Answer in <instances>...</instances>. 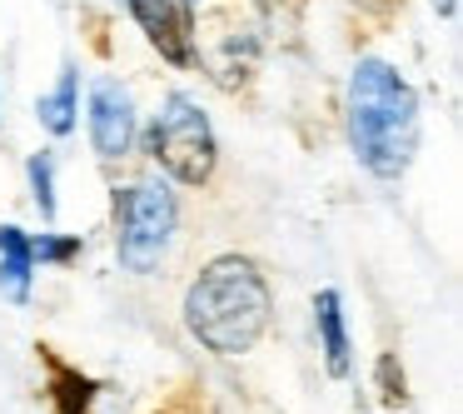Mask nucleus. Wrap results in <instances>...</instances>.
Returning a JSON list of instances; mask_svg holds the SVG:
<instances>
[{
	"mask_svg": "<svg viewBox=\"0 0 463 414\" xmlns=\"http://www.w3.org/2000/svg\"><path fill=\"white\" fill-rule=\"evenodd\" d=\"M349 145L379 180H399L419 150V95L389 61H359L349 75Z\"/></svg>",
	"mask_w": 463,
	"mask_h": 414,
	"instance_id": "nucleus-1",
	"label": "nucleus"
},
{
	"mask_svg": "<svg viewBox=\"0 0 463 414\" xmlns=\"http://www.w3.org/2000/svg\"><path fill=\"white\" fill-rule=\"evenodd\" d=\"M184 324L214 354H244L269 330V284L240 255H220L204 265L184 294Z\"/></svg>",
	"mask_w": 463,
	"mask_h": 414,
	"instance_id": "nucleus-2",
	"label": "nucleus"
},
{
	"mask_svg": "<svg viewBox=\"0 0 463 414\" xmlns=\"http://www.w3.org/2000/svg\"><path fill=\"white\" fill-rule=\"evenodd\" d=\"M175 225H180V205L165 190V180H135L115 190V250L125 270L150 274L170 250Z\"/></svg>",
	"mask_w": 463,
	"mask_h": 414,
	"instance_id": "nucleus-3",
	"label": "nucleus"
},
{
	"mask_svg": "<svg viewBox=\"0 0 463 414\" xmlns=\"http://www.w3.org/2000/svg\"><path fill=\"white\" fill-rule=\"evenodd\" d=\"M145 150L180 185H204L214 170V125L190 95H170L145 130Z\"/></svg>",
	"mask_w": 463,
	"mask_h": 414,
	"instance_id": "nucleus-4",
	"label": "nucleus"
},
{
	"mask_svg": "<svg viewBox=\"0 0 463 414\" xmlns=\"http://www.w3.org/2000/svg\"><path fill=\"white\" fill-rule=\"evenodd\" d=\"M135 101L120 81L100 75L90 85V145L100 160H120V155L135 150Z\"/></svg>",
	"mask_w": 463,
	"mask_h": 414,
	"instance_id": "nucleus-5",
	"label": "nucleus"
},
{
	"mask_svg": "<svg viewBox=\"0 0 463 414\" xmlns=\"http://www.w3.org/2000/svg\"><path fill=\"white\" fill-rule=\"evenodd\" d=\"M125 11L135 15L145 41H150L170 65L194 61V31H190V15H184L180 0H125Z\"/></svg>",
	"mask_w": 463,
	"mask_h": 414,
	"instance_id": "nucleus-6",
	"label": "nucleus"
},
{
	"mask_svg": "<svg viewBox=\"0 0 463 414\" xmlns=\"http://www.w3.org/2000/svg\"><path fill=\"white\" fill-rule=\"evenodd\" d=\"M31 274H35V255H31V235L21 225H0V290L15 304L31 300Z\"/></svg>",
	"mask_w": 463,
	"mask_h": 414,
	"instance_id": "nucleus-7",
	"label": "nucleus"
},
{
	"mask_svg": "<svg viewBox=\"0 0 463 414\" xmlns=\"http://www.w3.org/2000/svg\"><path fill=\"white\" fill-rule=\"evenodd\" d=\"M314 330H319L329 374H349V324H344L339 290H319V300H314Z\"/></svg>",
	"mask_w": 463,
	"mask_h": 414,
	"instance_id": "nucleus-8",
	"label": "nucleus"
},
{
	"mask_svg": "<svg viewBox=\"0 0 463 414\" xmlns=\"http://www.w3.org/2000/svg\"><path fill=\"white\" fill-rule=\"evenodd\" d=\"M75 111H80V71H75V65H65L61 81H55V91L41 95L35 115H41V125L51 135H71L75 130Z\"/></svg>",
	"mask_w": 463,
	"mask_h": 414,
	"instance_id": "nucleus-9",
	"label": "nucleus"
},
{
	"mask_svg": "<svg viewBox=\"0 0 463 414\" xmlns=\"http://www.w3.org/2000/svg\"><path fill=\"white\" fill-rule=\"evenodd\" d=\"M95 384L80 380L75 370H55V414H90Z\"/></svg>",
	"mask_w": 463,
	"mask_h": 414,
	"instance_id": "nucleus-10",
	"label": "nucleus"
},
{
	"mask_svg": "<svg viewBox=\"0 0 463 414\" xmlns=\"http://www.w3.org/2000/svg\"><path fill=\"white\" fill-rule=\"evenodd\" d=\"M31 195L45 220H55V155L51 150L31 155Z\"/></svg>",
	"mask_w": 463,
	"mask_h": 414,
	"instance_id": "nucleus-11",
	"label": "nucleus"
},
{
	"mask_svg": "<svg viewBox=\"0 0 463 414\" xmlns=\"http://www.w3.org/2000/svg\"><path fill=\"white\" fill-rule=\"evenodd\" d=\"M31 255L41 265H71L75 255H80V235H51V230H41L31 240Z\"/></svg>",
	"mask_w": 463,
	"mask_h": 414,
	"instance_id": "nucleus-12",
	"label": "nucleus"
},
{
	"mask_svg": "<svg viewBox=\"0 0 463 414\" xmlns=\"http://www.w3.org/2000/svg\"><path fill=\"white\" fill-rule=\"evenodd\" d=\"M433 11H439L443 21H453V15H458V0H433Z\"/></svg>",
	"mask_w": 463,
	"mask_h": 414,
	"instance_id": "nucleus-13",
	"label": "nucleus"
},
{
	"mask_svg": "<svg viewBox=\"0 0 463 414\" xmlns=\"http://www.w3.org/2000/svg\"><path fill=\"white\" fill-rule=\"evenodd\" d=\"M184 5H200V0H184Z\"/></svg>",
	"mask_w": 463,
	"mask_h": 414,
	"instance_id": "nucleus-14",
	"label": "nucleus"
}]
</instances>
